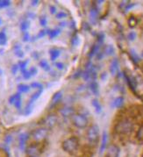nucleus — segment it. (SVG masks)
I'll use <instances>...</instances> for the list:
<instances>
[{
    "label": "nucleus",
    "instance_id": "f257e3e1",
    "mask_svg": "<svg viewBox=\"0 0 143 157\" xmlns=\"http://www.w3.org/2000/svg\"><path fill=\"white\" fill-rule=\"evenodd\" d=\"M134 130V124L127 118H123L119 120L115 125V131L116 133L122 135L130 134Z\"/></svg>",
    "mask_w": 143,
    "mask_h": 157
},
{
    "label": "nucleus",
    "instance_id": "f03ea898",
    "mask_svg": "<svg viewBox=\"0 0 143 157\" xmlns=\"http://www.w3.org/2000/svg\"><path fill=\"white\" fill-rule=\"evenodd\" d=\"M79 148V141L77 137H70L63 142V148L69 154L76 153Z\"/></svg>",
    "mask_w": 143,
    "mask_h": 157
},
{
    "label": "nucleus",
    "instance_id": "7ed1b4c3",
    "mask_svg": "<svg viewBox=\"0 0 143 157\" xmlns=\"http://www.w3.org/2000/svg\"><path fill=\"white\" fill-rule=\"evenodd\" d=\"M87 140L89 143L92 146L97 144L99 140V127L97 125H92L89 127L87 131Z\"/></svg>",
    "mask_w": 143,
    "mask_h": 157
},
{
    "label": "nucleus",
    "instance_id": "20e7f679",
    "mask_svg": "<svg viewBox=\"0 0 143 157\" xmlns=\"http://www.w3.org/2000/svg\"><path fill=\"white\" fill-rule=\"evenodd\" d=\"M72 122L74 126L79 129H84L88 126V118L84 115L79 113L73 115Z\"/></svg>",
    "mask_w": 143,
    "mask_h": 157
},
{
    "label": "nucleus",
    "instance_id": "39448f33",
    "mask_svg": "<svg viewBox=\"0 0 143 157\" xmlns=\"http://www.w3.org/2000/svg\"><path fill=\"white\" fill-rule=\"evenodd\" d=\"M48 135V129L45 127H40L38 129H35L32 133V139L37 142H42Z\"/></svg>",
    "mask_w": 143,
    "mask_h": 157
},
{
    "label": "nucleus",
    "instance_id": "423d86ee",
    "mask_svg": "<svg viewBox=\"0 0 143 157\" xmlns=\"http://www.w3.org/2000/svg\"><path fill=\"white\" fill-rule=\"evenodd\" d=\"M119 152L120 150L119 147L117 145L111 144L106 150V157H119Z\"/></svg>",
    "mask_w": 143,
    "mask_h": 157
},
{
    "label": "nucleus",
    "instance_id": "0eeeda50",
    "mask_svg": "<svg viewBox=\"0 0 143 157\" xmlns=\"http://www.w3.org/2000/svg\"><path fill=\"white\" fill-rule=\"evenodd\" d=\"M57 121H58V117L56 116V114H49L45 118L44 124L48 126V127L51 128V127H53V126L56 125V123H57Z\"/></svg>",
    "mask_w": 143,
    "mask_h": 157
},
{
    "label": "nucleus",
    "instance_id": "6e6552de",
    "mask_svg": "<svg viewBox=\"0 0 143 157\" xmlns=\"http://www.w3.org/2000/svg\"><path fill=\"white\" fill-rule=\"evenodd\" d=\"M124 77H125V79L127 80L128 86L131 88V90H132L133 91H135V90H136V86H137V82H136V80H135L134 77H133L132 76L127 75V74H126V73L124 74Z\"/></svg>",
    "mask_w": 143,
    "mask_h": 157
},
{
    "label": "nucleus",
    "instance_id": "1a4fd4ad",
    "mask_svg": "<svg viewBox=\"0 0 143 157\" xmlns=\"http://www.w3.org/2000/svg\"><path fill=\"white\" fill-rule=\"evenodd\" d=\"M26 153L30 156H36L40 153V148L37 146V144H32L26 148Z\"/></svg>",
    "mask_w": 143,
    "mask_h": 157
},
{
    "label": "nucleus",
    "instance_id": "9d476101",
    "mask_svg": "<svg viewBox=\"0 0 143 157\" xmlns=\"http://www.w3.org/2000/svg\"><path fill=\"white\" fill-rule=\"evenodd\" d=\"M97 19H98V10L96 6H93L90 11V20L93 25H95Z\"/></svg>",
    "mask_w": 143,
    "mask_h": 157
},
{
    "label": "nucleus",
    "instance_id": "9b49d317",
    "mask_svg": "<svg viewBox=\"0 0 143 157\" xmlns=\"http://www.w3.org/2000/svg\"><path fill=\"white\" fill-rule=\"evenodd\" d=\"M61 114L65 117V118H68V117H70V116H73L74 115V112L75 111L74 109L70 107V106H65L63 108H62L61 111H60Z\"/></svg>",
    "mask_w": 143,
    "mask_h": 157
},
{
    "label": "nucleus",
    "instance_id": "f8f14e48",
    "mask_svg": "<svg viewBox=\"0 0 143 157\" xmlns=\"http://www.w3.org/2000/svg\"><path fill=\"white\" fill-rule=\"evenodd\" d=\"M118 72H119V61L118 59H114L112 60L110 65V73L112 76H116Z\"/></svg>",
    "mask_w": 143,
    "mask_h": 157
},
{
    "label": "nucleus",
    "instance_id": "ddd939ff",
    "mask_svg": "<svg viewBox=\"0 0 143 157\" xmlns=\"http://www.w3.org/2000/svg\"><path fill=\"white\" fill-rule=\"evenodd\" d=\"M107 140H108V135L107 133L104 131L102 134V141H101V145H100V149H99V153L102 154L106 148V145H107Z\"/></svg>",
    "mask_w": 143,
    "mask_h": 157
},
{
    "label": "nucleus",
    "instance_id": "4468645a",
    "mask_svg": "<svg viewBox=\"0 0 143 157\" xmlns=\"http://www.w3.org/2000/svg\"><path fill=\"white\" fill-rule=\"evenodd\" d=\"M28 137H29V135L27 134H21L19 135V143L20 149L23 150L25 148V146H26V143L27 140H28Z\"/></svg>",
    "mask_w": 143,
    "mask_h": 157
},
{
    "label": "nucleus",
    "instance_id": "2eb2a0df",
    "mask_svg": "<svg viewBox=\"0 0 143 157\" xmlns=\"http://www.w3.org/2000/svg\"><path fill=\"white\" fill-rule=\"evenodd\" d=\"M124 97H118L117 98L114 99V101L112 102V106L115 108H121L124 104Z\"/></svg>",
    "mask_w": 143,
    "mask_h": 157
},
{
    "label": "nucleus",
    "instance_id": "dca6fc26",
    "mask_svg": "<svg viewBox=\"0 0 143 157\" xmlns=\"http://www.w3.org/2000/svg\"><path fill=\"white\" fill-rule=\"evenodd\" d=\"M49 54H50V59L52 62H55L56 59L60 56L61 55V51L59 49H56V48H53L49 51Z\"/></svg>",
    "mask_w": 143,
    "mask_h": 157
},
{
    "label": "nucleus",
    "instance_id": "f3484780",
    "mask_svg": "<svg viewBox=\"0 0 143 157\" xmlns=\"http://www.w3.org/2000/svg\"><path fill=\"white\" fill-rule=\"evenodd\" d=\"M63 98V93L62 91H57L55 94L53 95V97H52V104H56L60 102Z\"/></svg>",
    "mask_w": 143,
    "mask_h": 157
},
{
    "label": "nucleus",
    "instance_id": "a211bd4d",
    "mask_svg": "<svg viewBox=\"0 0 143 157\" xmlns=\"http://www.w3.org/2000/svg\"><path fill=\"white\" fill-rule=\"evenodd\" d=\"M90 89L91 90V92L96 96H97L99 93V90H98V84L95 81H91L90 84Z\"/></svg>",
    "mask_w": 143,
    "mask_h": 157
},
{
    "label": "nucleus",
    "instance_id": "6ab92c4d",
    "mask_svg": "<svg viewBox=\"0 0 143 157\" xmlns=\"http://www.w3.org/2000/svg\"><path fill=\"white\" fill-rule=\"evenodd\" d=\"M92 105H93V107H94V109H95V111L97 113H101V111H102V105H101V104L99 103V101L95 98V99H93L92 101Z\"/></svg>",
    "mask_w": 143,
    "mask_h": 157
},
{
    "label": "nucleus",
    "instance_id": "aec40b11",
    "mask_svg": "<svg viewBox=\"0 0 143 157\" xmlns=\"http://www.w3.org/2000/svg\"><path fill=\"white\" fill-rule=\"evenodd\" d=\"M60 33H61V30L58 29V28L54 29V30H48V31H47V34L49 36V38L51 39L57 37Z\"/></svg>",
    "mask_w": 143,
    "mask_h": 157
},
{
    "label": "nucleus",
    "instance_id": "412c9836",
    "mask_svg": "<svg viewBox=\"0 0 143 157\" xmlns=\"http://www.w3.org/2000/svg\"><path fill=\"white\" fill-rule=\"evenodd\" d=\"M99 47H100V46H99L98 44H94V45L91 47L90 50V53H89V57H90V58H91V57H93V56H94L95 55H97V54L98 53Z\"/></svg>",
    "mask_w": 143,
    "mask_h": 157
},
{
    "label": "nucleus",
    "instance_id": "4be33fe9",
    "mask_svg": "<svg viewBox=\"0 0 143 157\" xmlns=\"http://www.w3.org/2000/svg\"><path fill=\"white\" fill-rule=\"evenodd\" d=\"M130 56H131L133 62L134 63H138L141 61L140 56L138 55V54H136V52H135L134 49H131V50H130Z\"/></svg>",
    "mask_w": 143,
    "mask_h": 157
},
{
    "label": "nucleus",
    "instance_id": "5701e85b",
    "mask_svg": "<svg viewBox=\"0 0 143 157\" xmlns=\"http://www.w3.org/2000/svg\"><path fill=\"white\" fill-rule=\"evenodd\" d=\"M104 53H105V55H114L115 49H114L113 46H112V45H108V46H106L105 48H104Z\"/></svg>",
    "mask_w": 143,
    "mask_h": 157
},
{
    "label": "nucleus",
    "instance_id": "b1692460",
    "mask_svg": "<svg viewBox=\"0 0 143 157\" xmlns=\"http://www.w3.org/2000/svg\"><path fill=\"white\" fill-rule=\"evenodd\" d=\"M39 65H40V68H42L45 71H50V70H51L50 66L48 65V62L46 60H41L39 63Z\"/></svg>",
    "mask_w": 143,
    "mask_h": 157
},
{
    "label": "nucleus",
    "instance_id": "393cba45",
    "mask_svg": "<svg viewBox=\"0 0 143 157\" xmlns=\"http://www.w3.org/2000/svg\"><path fill=\"white\" fill-rule=\"evenodd\" d=\"M20 98H21V96H20L19 93L12 95V96H11L10 98H9V103H10L11 104H14V103L16 102L17 100L20 99Z\"/></svg>",
    "mask_w": 143,
    "mask_h": 157
},
{
    "label": "nucleus",
    "instance_id": "a878e982",
    "mask_svg": "<svg viewBox=\"0 0 143 157\" xmlns=\"http://www.w3.org/2000/svg\"><path fill=\"white\" fill-rule=\"evenodd\" d=\"M128 25H129V26L130 27H134L135 26L137 25L138 23V20H137V19L134 17V16H131L129 19H128Z\"/></svg>",
    "mask_w": 143,
    "mask_h": 157
},
{
    "label": "nucleus",
    "instance_id": "bb28decb",
    "mask_svg": "<svg viewBox=\"0 0 143 157\" xmlns=\"http://www.w3.org/2000/svg\"><path fill=\"white\" fill-rule=\"evenodd\" d=\"M18 90L20 91V92H28L29 90H30V86H28V85H26V84H19V86H18Z\"/></svg>",
    "mask_w": 143,
    "mask_h": 157
},
{
    "label": "nucleus",
    "instance_id": "cd10ccee",
    "mask_svg": "<svg viewBox=\"0 0 143 157\" xmlns=\"http://www.w3.org/2000/svg\"><path fill=\"white\" fill-rule=\"evenodd\" d=\"M71 44L73 47H77L80 44V38L77 35L73 36L71 39Z\"/></svg>",
    "mask_w": 143,
    "mask_h": 157
},
{
    "label": "nucleus",
    "instance_id": "c85d7f7f",
    "mask_svg": "<svg viewBox=\"0 0 143 157\" xmlns=\"http://www.w3.org/2000/svg\"><path fill=\"white\" fill-rule=\"evenodd\" d=\"M136 137L139 141H141L143 142V125L140 126L138 132H137V134H136Z\"/></svg>",
    "mask_w": 143,
    "mask_h": 157
},
{
    "label": "nucleus",
    "instance_id": "c756f323",
    "mask_svg": "<svg viewBox=\"0 0 143 157\" xmlns=\"http://www.w3.org/2000/svg\"><path fill=\"white\" fill-rule=\"evenodd\" d=\"M97 44H98L99 46L102 45L104 42V32H99V33H97Z\"/></svg>",
    "mask_w": 143,
    "mask_h": 157
},
{
    "label": "nucleus",
    "instance_id": "7c9ffc66",
    "mask_svg": "<svg viewBox=\"0 0 143 157\" xmlns=\"http://www.w3.org/2000/svg\"><path fill=\"white\" fill-rule=\"evenodd\" d=\"M42 90H39L38 91H36V92L31 97V100H30V101H31V102H33L34 100H36L37 98H39L40 96L41 95V93H42Z\"/></svg>",
    "mask_w": 143,
    "mask_h": 157
},
{
    "label": "nucleus",
    "instance_id": "2f4dec72",
    "mask_svg": "<svg viewBox=\"0 0 143 157\" xmlns=\"http://www.w3.org/2000/svg\"><path fill=\"white\" fill-rule=\"evenodd\" d=\"M27 63H28V61L19 62V68H20V70H21V71H22V73L26 71V68Z\"/></svg>",
    "mask_w": 143,
    "mask_h": 157
},
{
    "label": "nucleus",
    "instance_id": "473e14b6",
    "mask_svg": "<svg viewBox=\"0 0 143 157\" xmlns=\"http://www.w3.org/2000/svg\"><path fill=\"white\" fill-rule=\"evenodd\" d=\"M6 43V35L5 32H0V45H5Z\"/></svg>",
    "mask_w": 143,
    "mask_h": 157
},
{
    "label": "nucleus",
    "instance_id": "72a5a7b5",
    "mask_svg": "<svg viewBox=\"0 0 143 157\" xmlns=\"http://www.w3.org/2000/svg\"><path fill=\"white\" fill-rule=\"evenodd\" d=\"M39 21H40V24L41 26H47V24H48L47 18H46L45 16H41V17H40Z\"/></svg>",
    "mask_w": 143,
    "mask_h": 157
},
{
    "label": "nucleus",
    "instance_id": "f704fd0d",
    "mask_svg": "<svg viewBox=\"0 0 143 157\" xmlns=\"http://www.w3.org/2000/svg\"><path fill=\"white\" fill-rule=\"evenodd\" d=\"M136 37H137V34H136L135 32H130L128 33V35H127V39L131 40V41H134L136 39Z\"/></svg>",
    "mask_w": 143,
    "mask_h": 157
},
{
    "label": "nucleus",
    "instance_id": "c9c22d12",
    "mask_svg": "<svg viewBox=\"0 0 143 157\" xmlns=\"http://www.w3.org/2000/svg\"><path fill=\"white\" fill-rule=\"evenodd\" d=\"M31 87L32 89H39V90H43V86L42 84L40 83H37V82H33L31 84Z\"/></svg>",
    "mask_w": 143,
    "mask_h": 157
},
{
    "label": "nucleus",
    "instance_id": "e433bc0d",
    "mask_svg": "<svg viewBox=\"0 0 143 157\" xmlns=\"http://www.w3.org/2000/svg\"><path fill=\"white\" fill-rule=\"evenodd\" d=\"M56 17L57 19H63L64 18L68 17V14H67L66 12H58V13L56 14Z\"/></svg>",
    "mask_w": 143,
    "mask_h": 157
},
{
    "label": "nucleus",
    "instance_id": "4c0bfd02",
    "mask_svg": "<svg viewBox=\"0 0 143 157\" xmlns=\"http://www.w3.org/2000/svg\"><path fill=\"white\" fill-rule=\"evenodd\" d=\"M29 22L28 21H23L22 23H21V26H20V29L22 30V31H26L28 27H29Z\"/></svg>",
    "mask_w": 143,
    "mask_h": 157
},
{
    "label": "nucleus",
    "instance_id": "58836bf2",
    "mask_svg": "<svg viewBox=\"0 0 143 157\" xmlns=\"http://www.w3.org/2000/svg\"><path fill=\"white\" fill-rule=\"evenodd\" d=\"M11 2L7 0H4V1H0V7H7L10 5Z\"/></svg>",
    "mask_w": 143,
    "mask_h": 157
},
{
    "label": "nucleus",
    "instance_id": "ea45409f",
    "mask_svg": "<svg viewBox=\"0 0 143 157\" xmlns=\"http://www.w3.org/2000/svg\"><path fill=\"white\" fill-rule=\"evenodd\" d=\"M135 5V4H133V3H127V5L125 6V8H124V10H123V12H127V11H129L130 9H132V8L134 7Z\"/></svg>",
    "mask_w": 143,
    "mask_h": 157
},
{
    "label": "nucleus",
    "instance_id": "a19ab883",
    "mask_svg": "<svg viewBox=\"0 0 143 157\" xmlns=\"http://www.w3.org/2000/svg\"><path fill=\"white\" fill-rule=\"evenodd\" d=\"M83 28L85 30V31H90V26L87 22H83Z\"/></svg>",
    "mask_w": 143,
    "mask_h": 157
},
{
    "label": "nucleus",
    "instance_id": "79ce46f5",
    "mask_svg": "<svg viewBox=\"0 0 143 157\" xmlns=\"http://www.w3.org/2000/svg\"><path fill=\"white\" fill-rule=\"evenodd\" d=\"M31 77H32V76H31V74H30L29 71L26 70L25 72H23V77H24L25 79H29Z\"/></svg>",
    "mask_w": 143,
    "mask_h": 157
},
{
    "label": "nucleus",
    "instance_id": "37998d69",
    "mask_svg": "<svg viewBox=\"0 0 143 157\" xmlns=\"http://www.w3.org/2000/svg\"><path fill=\"white\" fill-rule=\"evenodd\" d=\"M56 67L57 68V69H58V70H63L64 69V64L63 63H56Z\"/></svg>",
    "mask_w": 143,
    "mask_h": 157
},
{
    "label": "nucleus",
    "instance_id": "c03bdc74",
    "mask_svg": "<svg viewBox=\"0 0 143 157\" xmlns=\"http://www.w3.org/2000/svg\"><path fill=\"white\" fill-rule=\"evenodd\" d=\"M29 39H30V35H29V33L27 32H26L24 35H23V40L24 41H28Z\"/></svg>",
    "mask_w": 143,
    "mask_h": 157
},
{
    "label": "nucleus",
    "instance_id": "a18cd8bd",
    "mask_svg": "<svg viewBox=\"0 0 143 157\" xmlns=\"http://www.w3.org/2000/svg\"><path fill=\"white\" fill-rule=\"evenodd\" d=\"M14 105H15L17 109H20V107H21V98L17 100L16 102L14 103Z\"/></svg>",
    "mask_w": 143,
    "mask_h": 157
},
{
    "label": "nucleus",
    "instance_id": "49530a36",
    "mask_svg": "<svg viewBox=\"0 0 143 157\" xmlns=\"http://www.w3.org/2000/svg\"><path fill=\"white\" fill-rule=\"evenodd\" d=\"M29 72H30L31 76H35V75L37 74V72H38V70H37V69H36V68L32 67V68H31V70H29Z\"/></svg>",
    "mask_w": 143,
    "mask_h": 157
},
{
    "label": "nucleus",
    "instance_id": "de8ad7c7",
    "mask_svg": "<svg viewBox=\"0 0 143 157\" xmlns=\"http://www.w3.org/2000/svg\"><path fill=\"white\" fill-rule=\"evenodd\" d=\"M47 34V30H41L38 34V38H42Z\"/></svg>",
    "mask_w": 143,
    "mask_h": 157
},
{
    "label": "nucleus",
    "instance_id": "09e8293b",
    "mask_svg": "<svg viewBox=\"0 0 143 157\" xmlns=\"http://www.w3.org/2000/svg\"><path fill=\"white\" fill-rule=\"evenodd\" d=\"M15 53H16L17 56H18V57H19V58H22V57L24 56V53H23L21 50H19H19H16V52H15Z\"/></svg>",
    "mask_w": 143,
    "mask_h": 157
},
{
    "label": "nucleus",
    "instance_id": "8fccbe9b",
    "mask_svg": "<svg viewBox=\"0 0 143 157\" xmlns=\"http://www.w3.org/2000/svg\"><path fill=\"white\" fill-rule=\"evenodd\" d=\"M18 70H19V65H13L12 68V74L15 75L17 73V71H18Z\"/></svg>",
    "mask_w": 143,
    "mask_h": 157
},
{
    "label": "nucleus",
    "instance_id": "3c124183",
    "mask_svg": "<svg viewBox=\"0 0 143 157\" xmlns=\"http://www.w3.org/2000/svg\"><path fill=\"white\" fill-rule=\"evenodd\" d=\"M49 10H50L51 14H55L56 12V6H54V5H51V6L49 7Z\"/></svg>",
    "mask_w": 143,
    "mask_h": 157
},
{
    "label": "nucleus",
    "instance_id": "603ef678",
    "mask_svg": "<svg viewBox=\"0 0 143 157\" xmlns=\"http://www.w3.org/2000/svg\"><path fill=\"white\" fill-rule=\"evenodd\" d=\"M82 72H83V71L78 70L77 73H75V75H74V78H78L79 77H81V76H82Z\"/></svg>",
    "mask_w": 143,
    "mask_h": 157
},
{
    "label": "nucleus",
    "instance_id": "864d4df0",
    "mask_svg": "<svg viewBox=\"0 0 143 157\" xmlns=\"http://www.w3.org/2000/svg\"><path fill=\"white\" fill-rule=\"evenodd\" d=\"M103 53H97V58L98 60H100L101 58H103Z\"/></svg>",
    "mask_w": 143,
    "mask_h": 157
},
{
    "label": "nucleus",
    "instance_id": "5fc2aeb1",
    "mask_svg": "<svg viewBox=\"0 0 143 157\" xmlns=\"http://www.w3.org/2000/svg\"><path fill=\"white\" fill-rule=\"evenodd\" d=\"M31 4H32V5H33V6H36L39 4V1L38 0H33V1L31 2Z\"/></svg>",
    "mask_w": 143,
    "mask_h": 157
},
{
    "label": "nucleus",
    "instance_id": "6e6d98bb",
    "mask_svg": "<svg viewBox=\"0 0 143 157\" xmlns=\"http://www.w3.org/2000/svg\"><path fill=\"white\" fill-rule=\"evenodd\" d=\"M106 77H107V74H106L105 72H104L103 74L101 75V79L104 81V80H105V79H106Z\"/></svg>",
    "mask_w": 143,
    "mask_h": 157
},
{
    "label": "nucleus",
    "instance_id": "4d7b16f0",
    "mask_svg": "<svg viewBox=\"0 0 143 157\" xmlns=\"http://www.w3.org/2000/svg\"><path fill=\"white\" fill-rule=\"evenodd\" d=\"M66 25H67V23H66V22H62V23L59 24V26H62V27H64V26H66Z\"/></svg>",
    "mask_w": 143,
    "mask_h": 157
},
{
    "label": "nucleus",
    "instance_id": "13d9d810",
    "mask_svg": "<svg viewBox=\"0 0 143 157\" xmlns=\"http://www.w3.org/2000/svg\"><path fill=\"white\" fill-rule=\"evenodd\" d=\"M1 23H2V20H1V19H0V25H1Z\"/></svg>",
    "mask_w": 143,
    "mask_h": 157
},
{
    "label": "nucleus",
    "instance_id": "bf43d9fd",
    "mask_svg": "<svg viewBox=\"0 0 143 157\" xmlns=\"http://www.w3.org/2000/svg\"><path fill=\"white\" fill-rule=\"evenodd\" d=\"M1 73H2V72H1V70H0V74H1Z\"/></svg>",
    "mask_w": 143,
    "mask_h": 157
},
{
    "label": "nucleus",
    "instance_id": "052dcab7",
    "mask_svg": "<svg viewBox=\"0 0 143 157\" xmlns=\"http://www.w3.org/2000/svg\"><path fill=\"white\" fill-rule=\"evenodd\" d=\"M31 157H37V156H31Z\"/></svg>",
    "mask_w": 143,
    "mask_h": 157
},
{
    "label": "nucleus",
    "instance_id": "680f3d73",
    "mask_svg": "<svg viewBox=\"0 0 143 157\" xmlns=\"http://www.w3.org/2000/svg\"><path fill=\"white\" fill-rule=\"evenodd\" d=\"M142 55V56H143V52H142V55Z\"/></svg>",
    "mask_w": 143,
    "mask_h": 157
},
{
    "label": "nucleus",
    "instance_id": "e2e57ef3",
    "mask_svg": "<svg viewBox=\"0 0 143 157\" xmlns=\"http://www.w3.org/2000/svg\"><path fill=\"white\" fill-rule=\"evenodd\" d=\"M141 157H143V154H142V156H141Z\"/></svg>",
    "mask_w": 143,
    "mask_h": 157
}]
</instances>
